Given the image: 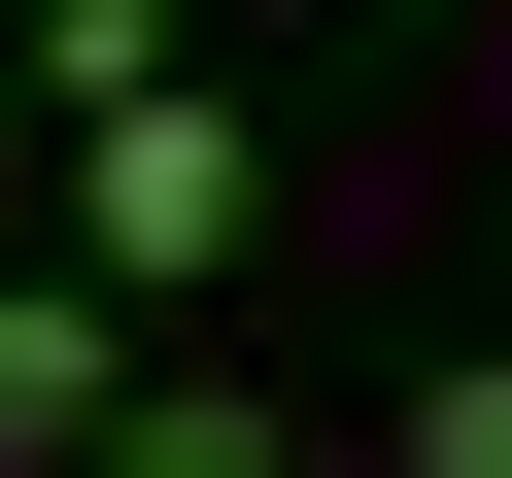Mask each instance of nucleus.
<instances>
[{
    "instance_id": "1",
    "label": "nucleus",
    "mask_w": 512,
    "mask_h": 478,
    "mask_svg": "<svg viewBox=\"0 0 512 478\" xmlns=\"http://www.w3.org/2000/svg\"><path fill=\"white\" fill-rule=\"evenodd\" d=\"M239 205H274L239 103H103V137H69V239H103V274H239Z\"/></svg>"
},
{
    "instance_id": "2",
    "label": "nucleus",
    "mask_w": 512,
    "mask_h": 478,
    "mask_svg": "<svg viewBox=\"0 0 512 478\" xmlns=\"http://www.w3.org/2000/svg\"><path fill=\"white\" fill-rule=\"evenodd\" d=\"M0 444H35V478H103V444H137V410H103V274L0 308Z\"/></svg>"
},
{
    "instance_id": "4",
    "label": "nucleus",
    "mask_w": 512,
    "mask_h": 478,
    "mask_svg": "<svg viewBox=\"0 0 512 478\" xmlns=\"http://www.w3.org/2000/svg\"><path fill=\"white\" fill-rule=\"evenodd\" d=\"M103 478H308V444H274V410H137Z\"/></svg>"
},
{
    "instance_id": "3",
    "label": "nucleus",
    "mask_w": 512,
    "mask_h": 478,
    "mask_svg": "<svg viewBox=\"0 0 512 478\" xmlns=\"http://www.w3.org/2000/svg\"><path fill=\"white\" fill-rule=\"evenodd\" d=\"M410 478H512V342H444V376H410Z\"/></svg>"
}]
</instances>
